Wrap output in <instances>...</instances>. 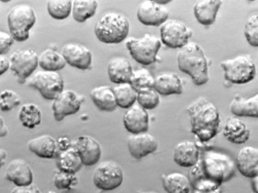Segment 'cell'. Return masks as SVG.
<instances>
[{
	"label": "cell",
	"instance_id": "6da1fadb",
	"mask_svg": "<svg viewBox=\"0 0 258 193\" xmlns=\"http://www.w3.org/2000/svg\"><path fill=\"white\" fill-rule=\"evenodd\" d=\"M235 172L234 161L226 154L206 151L191 166L188 179L193 189L203 192L213 191L223 182L230 179Z\"/></svg>",
	"mask_w": 258,
	"mask_h": 193
},
{
	"label": "cell",
	"instance_id": "7a4b0ae2",
	"mask_svg": "<svg viewBox=\"0 0 258 193\" xmlns=\"http://www.w3.org/2000/svg\"><path fill=\"white\" fill-rule=\"evenodd\" d=\"M191 133L203 143L208 142L219 133L220 117L218 108L205 97H201L186 109Z\"/></svg>",
	"mask_w": 258,
	"mask_h": 193
},
{
	"label": "cell",
	"instance_id": "3957f363",
	"mask_svg": "<svg viewBox=\"0 0 258 193\" xmlns=\"http://www.w3.org/2000/svg\"><path fill=\"white\" fill-rule=\"evenodd\" d=\"M177 66L181 72L191 77L196 86L209 81L208 60L204 48L195 42H188L177 54Z\"/></svg>",
	"mask_w": 258,
	"mask_h": 193
},
{
	"label": "cell",
	"instance_id": "277c9868",
	"mask_svg": "<svg viewBox=\"0 0 258 193\" xmlns=\"http://www.w3.org/2000/svg\"><path fill=\"white\" fill-rule=\"evenodd\" d=\"M130 23L126 17L119 13L105 14L94 27L96 37L105 44L120 43L128 37Z\"/></svg>",
	"mask_w": 258,
	"mask_h": 193
},
{
	"label": "cell",
	"instance_id": "5b68a950",
	"mask_svg": "<svg viewBox=\"0 0 258 193\" xmlns=\"http://www.w3.org/2000/svg\"><path fill=\"white\" fill-rule=\"evenodd\" d=\"M37 21L35 12L28 4L14 6L8 14V25L14 40L24 42L30 37V30Z\"/></svg>",
	"mask_w": 258,
	"mask_h": 193
},
{
	"label": "cell",
	"instance_id": "8992f818",
	"mask_svg": "<svg viewBox=\"0 0 258 193\" xmlns=\"http://www.w3.org/2000/svg\"><path fill=\"white\" fill-rule=\"evenodd\" d=\"M220 67L224 72L225 79L234 84H245L251 82L255 78V63L248 54L226 59L221 62Z\"/></svg>",
	"mask_w": 258,
	"mask_h": 193
},
{
	"label": "cell",
	"instance_id": "52a82bcc",
	"mask_svg": "<svg viewBox=\"0 0 258 193\" xmlns=\"http://www.w3.org/2000/svg\"><path fill=\"white\" fill-rule=\"evenodd\" d=\"M26 83L38 90L45 100H54L64 90L63 78L58 72L38 71L31 75Z\"/></svg>",
	"mask_w": 258,
	"mask_h": 193
},
{
	"label": "cell",
	"instance_id": "ba28073f",
	"mask_svg": "<svg viewBox=\"0 0 258 193\" xmlns=\"http://www.w3.org/2000/svg\"><path fill=\"white\" fill-rule=\"evenodd\" d=\"M125 45L129 54L136 62L149 66L157 60L161 41L156 36L146 34L141 38H131L125 42Z\"/></svg>",
	"mask_w": 258,
	"mask_h": 193
},
{
	"label": "cell",
	"instance_id": "9c48e42d",
	"mask_svg": "<svg viewBox=\"0 0 258 193\" xmlns=\"http://www.w3.org/2000/svg\"><path fill=\"white\" fill-rule=\"evenodd\" d=\"M38 56L31 48L17 50L11 55L9 69L17 77L19 83H26V80L34 73L38 67Z\"/></svg>",
	"mask_w": 258,
	"mask_h": 193
},
{
	"label": "cell",
	"instance_id": "30bf717a",
	"mask_svg": "<svg viewBox=\"0 0 258 193\" xmlns=\"http://www.w3.org/2000/svg\"><path fill=\"white\" fill-rule=\"evenodd\" d=\"M122 167L112 161H103L96 167L93 174V183L96 187L105 191L114 190L123 181Z\"/></svg>",
	"mask_w": 258,
	"mask_h": 193
},
{
	"label": "cell",
	"instance_id": "8fae6325",
	"mask_svg": "<svg viewBox=\"0 0 258 193\" xmlns=\"http://www.w3.org/2000/svg\"><path fill=\"white\" fill-rule=\"evenodd\" d=\"M192 34V30L180 20H167L160 27L162 42L174 49L185 46Z\"/></svg>",
	"mask_w": 258,
	"mask_h": 193
},
{
	"label": "cell",
	"instance_id": "7c38bea8",
	"mask_svg": "<svg viewBox=\"0 0 258 193\" xmlns=\"http://www.w3.org/2000/svg\"><path fill=\"white\" fill-rule=\"evenodd\" d=\"M84 97L73 90H63L52 103L53 117L56 121H62L67 116L76 114L84 102Z\"/></svg>",
	"mask_w": 258,
	"mask_h": 193
},
{
	"label": "cell",
	"instance_id": "4fadbf2b",
	"mask_svg": "<svg viewBox=\"0 0 258 193\" xmlns=\"http://www.w3.org/2000/svg\"><path fill=\"white\" fill-rule=\"evenodd\" d=\"M137 17L145 26L157 27L167 21L169 12L166 7L155 1L146 0L138 6Z\"/></svg>",
	"mask_w": 258,
	"mask_h": 193
},
{
	"label": "cell",
	"instance_id": "5bb4252c",
	"mask_svg": "<svg viewBox=\"0 0 258 193\" xmlns=\"http://www.w3.org/2000/svg\"><path fill=\"white\" fill-rule=\"evenodd\" d=\"M72 146L78 151L83 165L94 166L100 161L101 146L94 138L87 136H80L72 141Z\"/></svg>",
	"mask_w": 258,
	"mask_h": 193
},
{
	"label": "cell",
	"instance_id": "9a60e30c",
	"mask_svg": "<svg viewBox=\"0 0 258 193\" xmlns=\"http://www.w3.org/2000/svg\"><path fill=\"white\" fill-rule=\"evenodd\" d=\"M62 55L66 64L80 70H87L92 62V53L90 49L76 42L66 44L62 48Z\"/></svg>",
	"mask_w": 258,
	"mask_h": 193
},
{
	"label": "cell",
	"instance_id": "2e32d148",
	"mask_svg": "<svg viewBox=\"0 0 258 193\" xmlns=\"http://www.w3.org/2000/svg\"><path fill=\"white\" fill-rule=\"evenodd\" d=\"M125 130L132 135L147 133L149 128V115L147 110L139 104H134L123 116Z\"/></svg>",
	"mask_w": 258,
	"mask_h": 193
},
{
	"label": "cell",
	"instance_id": "e0dca14e",
	"mask_svg": "<svg viewBox=\"0 0 258 193\" xmlns=\"http://www.w3.org/2000/svg\"><path fill=\"white\" fill-rule=\"evenodd\" d=\"M128 147L131 155L135 159H141L153 153L158 147L157 138L148 133L132 135L128 138Z\"/></svg>",
	"mask_w": 258,
	"mask_h": 193
},
{
	"label": "cell",
	"instance_id": "ac0fdd59",
	"mask_svg": "<svg viewBox=\"0 0 258 193\" xmlns=\"http://www.w3.org/2000/svg\"><path fill=\"white\" fill-rule=\"evenodd\" d=\"M6 178L17 186H25L32 184L34 175L31 166L25 160L17 158L8 165Z\"/></svg>",
	"mask_w": 258,
	"mask_h": 193
},
{
	"label": "cell",
	"instance_id": "d6986e66",
	"mask_svg": "<svg viewBox=\"0 0 258 193\" xmlns=\"http://www.w3.org/2000/svg\"><path fill=\"white\" fill-rule=\"evenodd\" d=\"M236 166L239 172L246 178L258 175V150L251 146L243 147L236 156Z\"/></svg>",
	"mask_w": 258,
	"mask_h": 193
},
{
	"label": "cell",
	"instance_id": "ffe728a7",
	"mask_svg": "<svg viewBox=\"0 0 258 193\" xmlns=\"http://www.w3.org/2000/svg\"><path fill=\"white\" fill-rule=\"evenodd\" d=\"M28 147L30 151L39 158L45 159L56 158L59 152L56 140L48 135L33 138L28 142Z\"/></svg>",
	"mask_w": 258,
	"mask_h": 193
},
{
	"label": "cell",
	"instance_id": "44dd1931",
	"mask_svg": "<svg viewBox=\"0 0 258 193\" xmlns=\"http://www.w3.org/2000/svg\"><path fill=\"white\" fill-rule=\"evenodd\" d=\"M134 70L127 58L115 56L108 63V75L111 82L117 84L129 83Z\"/></svg>",
	"mask_w": 258,
	"mask_h": 193
},
{
	"label": "cell",
	"instance_id": "7402d4cb",
	"mask_svg": "<svg viewBox=\"0 0 258 193\" xmlns=\"http://www.w3.org/2000/svg\"><path fill=\"white\" fill-rule=\"evenodd\" d=\"M224 137L232 144H245L250 138L249 128L243 120L237 117L227 119L223 128Z\"/></svg>",
	"mask_w": 258,
	"mask_h": 193
},
{
	"label": "cell",
	"instance_id": "603a6c76",
	"mask_svg": "<svg viewBox=\"0 0 258 193\" xmlns=\"http://www.w3.org/2000/svg\"><path fill=\"white\" fill-rule=\"evenodd\" d=\"M173 158L177 165L182 167H191L199 160V148L192 141H182L174 148Z\"/></svg>",
	"mask_w": 258,
	"mask_h": 193
},
{
	"label": "cell",
	"instance_id": "cb8c5ba5",
	"mask_svg": "<svg viewBox=\"0 0 258 193\" xmlns=\"http://www.w3.org/2000/svg\"><path fill=\"white\" fill-rule=\"evenodd\" d=\"M154 89L159 95H181L183 86L178 75L174 72H165L158 75L155 80Z\"/></svg>",
	"mask_w": 258,
	"mask_h": 193
},
{
	"label": "cell",
	"instance_id": "d4e9b609",
	"mask_svg": "<svg viewBox=\"0 0 258 193\" xmlns=\"http://www.w3.org/2000/svg\"><path fill=\"white\" fill-rule=\"evenodd\" d=\"M220 0H202L195 3L194 14L198 23L203 26H211L215 23L221 6Z\"/></svg>",
	"mask_w": 258,
	"mask_h": 193
},
{
	"label": "cell",
	"instance_id": "484cf974",
	"mask_svg": "<svg viewBox=\"0 0 258 193\" xmlns=\"http://www.w3.org/2000/svg\"><path fill=\"white\" fill-rule=\"evenodd\" d=\"M55 159L58 170L67 173L76 174L83 165L78 151L72 146L59 151Z\"/></svg>",
	"mask_w": 258,
	"mask_h": 193
},
{
	"label": "cell",
	"instance_id": "4316f807",
	"mask_svg": "<svg viewBox=\"0 0 258 193\" xmlns=\"http://www.w3.org/2000/svg\"><path fill=\"white\" fill-rule=\"evenodd\" d=\"M90 97L94 104L103 111L115 110L116 105L113 89L109 86H100L94 88L90 92Z\"/></svg>",
	"mask_w": 258,
	"mask_h": 193
},
{
	"label": "cell",
	"instance_id": "83f0119b",
	"mask_svg": "<svg viewBox=\"0 0 258 193\" xmlns=\"http://www.w3.org/2000/svg\"><path fill=\"white\" fill-rule=\"evenodd\" d=\"M230 111L237 117H258V95L245 98L235 95L230 104Z\"/></svg>",
	"mask_w": 258,
	"mask_h": 193
},
{
	"label": "cell",
	"instance_id": "f1b7e54d",
	"mask_svg": "<svg viewBox=\"0 0 258 193\" xmlns=\"http://www.w3.org/2000/svg\"><path fill=\"white\" fill-rule=\"evenodd\" d=\"M163 184L168 193H190L191 183L180 172H171L163 177Z\"/></svg>",
	"mask_w": 258,
	"mask_h": 193
},
{
	"label": "cell",
	"instance_id": "f546056e",
	"mask_svg": "<svg viewBox=\"0 0 258 193\" xmlns=\"http://www.w3.org/2000/svg\"><path fill=\"white\" fill-rule=\"evenodd\" d=\"M66 65L62 54L52 48L44 50L38 56V66L42 70L58 72L64 69Z\"/></svg>",
	"mask_w": 258,
	"mask_h": 193
},
{
	"label": "cell",
	"instance_id": "4dcf8cb0",
	"mask_svg": "<svg viewBox=\"0 0 258 193\" xmlns=\"http://www.w3.org/2000/svg\"><path fill=\"white\" fill-rule=\"evenodd\" d=\"M98 3L95 0H75L72 2V15L78 23H85L95 15Z\"/></svg>",
	"mask_w": 258,
	"mask_h": 193
},
{
	"label": "cell",
	"instance_id": "1f68e13d",
	"mask_svg": "<svg viewBox=\"0 0 258 193\" xmlns=\"http://www.w3.org/2000/svg\"><path fill=\"white\" fill-rule=\"evenodd\" d=\"M116 105L122 109H129L137 101L138 92L129 83L117 84L112 88Z\"/></svg>",
	"mask_w": 258,
	"mask_h": 193
},
{
	"label": "cell",
	"instance_id": "d6a6232c",
	"mask_svg": "<svg viewBox=\"0 0 258 193\" xmlns=\"http://www.w3.org/2000/svg\"><path fill=\"white\" fill-rule=\"evenodd\" d=\"M19 119L23 126L32 130L40 124L42 112L38 106L34 103H25L19 111Z\"/></svg>",
	"mask_w": 258,
	"mask_h": 193
},
{
	"label": "cell",
	"instance_id": "836d02e7",
	"mask_svg": "<svg viewBox=\"0 0 258 193\" xmlns=\"http://www.w3.org/2000/svg\"><path fill=\"white\" fill-rule=\"evenodd\" d=\"M72 9L71 0H49L47 3L48 14L55 20H66L72 13Z\"/></svg>",
	"mask_w": 258,
	"mask_h": 193
},
{
	"label": "cell",
	"instance_id": "e575fe53",
	"mask_svg": "<svg viewBox=\"0 0 258 193\" xmlns=\"http://www.w3.org/2000/svg\"><path fill=\"white\" fill-rule=\"evenodd\" d=\"M155 78L146 69H140L134 71L129 83L138 92L143 89L153 88Z\"/></svg>",
	"mask_w": 258,
	"mask_h": 193
},
{
	"label": "cell",
	"instance_id": "d590c367",
	"mask_svg": "<svg viewBox=\"0 0 258 193\" xmlns=\"http://www.w3.org/2000/svg\"><path fill=\"white\" fill-rule=\"evenodd\" d=\"M137 101L146 110H152L160 104V95L154 88L141 89L138 92Z\"/></svg>",
	"mask_w": 258,
	"mask_h": 193
},
{
	"label": "cell",
	"instance_id": "8d00e7d4",
	"mask_svg": "<svg viewBox=\"0 0 258 193\" xmlns=\"http://www.w3.org/2000/svg\"><path fill=\"white\" fill-rule=\"evenodd\" d=\"M21 98L20 95L10 89H6L0 93V110L9 111L20 106Z\"/></svg>",
	"mask_w": 258,
	"mask_h": 193
},
{
	"label": "cell",
	"instance_id": "74e56055",
	"mask_svg": "<svg viewBox=\"0 0 258 193\" xmlns=\"http://www.w3.org/2000/svg\"><path fill=\"white\" fill-rule=\"evenodd\" d=\"M244 34L247 42L253 47L258 46V16L254 14L247 20Z\"/></svg>",
	"mask_w": 258,
	"mask_h": 193
},
{
	"label": "cell",
	"instance_id": "f35d334b",
	"mask_svg": "<svg viewBox=\"0 0 258 193\" xmlns=\"http://www.w3.org/2000/svg\"><path fill=\"white\" fill-rule=\"evenodd\" d=\"M76 181H78L76 174L67 173L59 170L55 173L53 177L55 186L59 189H69Z\"/></svg>",
	"mask_w": 258,
	"mask_h": 193
},
{
	"label": "cell",
	"instance_id": "ab89813d",
	"mask_svg": "<svg viewBox=\"0 0 258 193\" xmlns=\"http://www.w3.org/2000/svg\"><path fill=\"white\" fill-rule=\"evenodd\" d=\"M14 39L10 34L0 31V55L6 54L14 44Z\"/></svg>",
	"mask_w": 258,
	"mask_h": 193
},
{
	"label": "cell",
	"instance_id": "60d3db41",
	"mask_svg": "<svg viewBox=\"0 0 258 193\" xmlns=\"http://www.w3.org/2000/svg\"><path fill=\"white\" fill-rule=\"evenodd\" d=\"M12 193H42L36 185L31 184L28 186H17Z\"/></svg>",
	"mask_w": 258,
	"mask_h": 193
},
{
	"label": "cell",
	"instance_id": "b9f144b4",
	"mask_svg": "<svg viewBox=\"0 0 258 193\" xmlns=\"http://www.w3.org/2000/svg\"><path fill=\"white\" fill-rule=\"evenodd\" d=\"M56 142H57L58 148H59V151L67 150L69 147H72V141L66 136L59 137L56 140Z\"/></svg>",
	"mask_w": 258,
	"mask_h": 193
},
{
	"label": "cell",
	"instance_id": "7bdbcfd3",
	"mask_svg": "<svg viewBox=\"0 0 258 193\" xmlns=\"http://www.w3.org/2000/svg\"><path fill=\"white\" fill-rule=\"evenodd\" d=\"M9 69V59L6 56L0 55V76Z\"/></svg>",
	"mask_w": 258,
	"mask_h": 193
},
{
	"label": "cell",
	"instance_id": "ee69618b",
	"mask_svg": "<svg viewBox=\"0 0 258 193\" xmlns=\"http://www.w3.org/2000/svg\"><path fill=\"white\" fill-rule=\"evenodd\" d=\"M9 133V128L5 123L4 119L0 115V138L5 137Z\"/></svg>",
	"mask_w": 258,
	"mask_h": 193
},
{
	"label": "cell",
	"instance_id": "f6af8a7d",
	"mask_svg": "<svg viewBox=\"0 0 258 193\" xmlns=\"http://www.w3.org/2000/svg\"><path fill=\"white\" fill-rule=\"evenodd\" d=\"M6 158H7V152L6 150L0 149V168L4 165Z\"/></svg>",
	"mask_w": 258,
	"mask_h": 193
},
{
	"label": "cell",
	"instance_id": "bcb514c9",
	"mask_svg": "<svg viewBox=\"0 0 258 193\" xmlns=\"http://www.w3.org/2000/svg\"><path fill=\"white\" fill-rule=\"evenodd\" d=\"M223 191H222L221 188H218V189H215V190L213 191H209V192H203V191H198L195 190V189H193L192 192L191 193H222Z\"/></svg>",
	"mask_w": 258,
	"mask_h": 193
},
{
	"label": "cell",
	"instance_id": "7dc6e473",
	"mask_svg": "<svg viewBox=\"0 0 258 193\" xmlns=\"http://www.w3.org/2000/svg\"><path fill=\"white\" fill-rule=\"evenodd\" d=\"M252 187L254 189V193H257V176L252 178Z\"/></svg>",
	"mask_w": 258,
	"mask_h": 193
},
{
	"label": "cell",
	"instance_id": "c3c4849f",
	"mask_svg": "<svg viewBox=\"0 0 258 193\" xmlns=\"http://www.w3.org/2000/svg\"><path fill=\"white\" fill-rule=\"evenodd\" d=\"M155 3H157V4L162 5V6H163V5L167 4V3H170V2H171V1H155Z\"/></svg>",
	"mask_w": 258,
	"mask_h": 193
},
{
	"label": "cell",
	"instance_id": "681fc988",
	"mask_svg": "<svg viewBox=\"0 0 258 193\" xmlns=\"http://www.w3.org/2000/svg\"><path fill=\"white\" fill-rule=\"evenodd\" d=\"M46 193H57V192H55V191H48V192H46Z\"/></svg>",
	"mask_w": 258,
	"mask_h": 193
},
{
	"label": "cell",
	"instance_id": "f907efd6",
	"mask_svg": "<svg viewBox=\"0 0 258 193\" xmlns=\"http://www.w3.org/2000/svg\"><path fill=\"white\" fill-rule=\"evenodd\" d=\"M143 193H157L155 192H143Z\"/></svg>",
	"mask_w": 258,
	"mask_h": 193
},
{
	"label": "cell",
	"instance_id": "816d5d0a",
	"mask_svg": "<svg viewBox=\"0 0 258 193\" xmlns=\"http://www.w3.org/2000/svg\"><path fill=\"white\" fill-rule=\"evenodd\" d=\"M222 193H223V192H222Z\"/></svg>",
	"mask_w": 258,
	"mask_h": 193
}]
</instances>
